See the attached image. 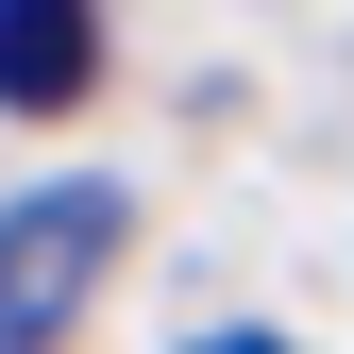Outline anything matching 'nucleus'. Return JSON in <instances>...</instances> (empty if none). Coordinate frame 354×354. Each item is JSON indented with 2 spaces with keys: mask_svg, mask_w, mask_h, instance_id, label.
<instances>
[{
  "mask_svg": "<svg viewBox=\"0 0 354 354\" xmlns=\"http://www.w3.org/2000/svg\"><path fill=\"white\" fill-rule=\"evenodd\" d=\"M186 354H270V337H186Z\"/></svg>",
  "mask_w": 354,
  "mask_h": 354,
  "instance_id": "obj_3",
  "label": "nucleus"
},
{
  "mask_svg": "<svg viewBox=\"0 0 354 354\" xmlns=\"http://www.w3.org/2000/svg\"><path fill=\"white\" fill-rule=\"evenodd\" d=\"M84 68H102V17L84 0H0V102L17 118H68Z\"/></svg>",
  "mask_w": 354,
  "mask_h": 354,
  "instance_id": "obj_2",
  "label": "nucleus"
},
{
  "mask_svg": "<svg viewBox=\"0 0 354 354\" xmlns=\"http://www.w3.org/2000/svg\"><path fill=\"white\" fill-rule=\"evenodd\" d=\"M118 236H136V203H118L102 169L0 186V354H51V337L84 321V287L118 270Z\"/></svg>",
  "mask_w": 354,
  "mask_h": 354,
  "instance_id": "obj_1",
  "label": "nucleus"
}]
</instances>
